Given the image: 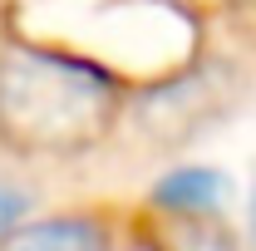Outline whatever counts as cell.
Here are the masks:
<instances>
[{"instance_id":"6da1fadb","label":"cell","mask_w":256,"mask_h":251,"mask_svg":"<svg viewBox=\"0 0 256 251\" xmlns=\"http://www.w3.org/2000/svg\"><path fill=\"white\" fill-rule=\"evenodd\" d=\"M148 202L172 222H202V217H217L232 202V178L217 172V168L188 162V168H172L168 178H158Z\"/></svg>"},{"instance_id":"7a4b0ae2","label":"cell","mask_w":256,"mask_h":251,"mask_svg":"<svg viewBox=\"0 0 256 251\" xmlns=\"http://www.w3.org/2000/svg\"><path fill=\"white\" fill-rule=\"evenodd\" d=\"M0 251H114V232H108V222L98 217H84V212H74V217H44V222H20Z\"/></svg>"},{"instance_id":"3957f363","label":"cell","mask_w":256,"mask_h":251,"mask_svg":"<svg viewBox=\"0 0 256 251\" xmlns=\"http://www.w3.org/2000/svg\"><path fill=\"white\" fill-rule=\"evenodd\" d=\"M25 212H30V192L15 188V182H0V242L25 222Z\"/></svg>"},{"instance_id":"277c9868","label":"cell","mask_w":256,"mask_h":251,"mask_svg":"<svg viewBox=\"0 0 256 251\" xmlns=\"http://www.w3.org/2000/svg\"><path fill=\"white\" fill-rule=\"evenodd\" d=\"M246 251H256V188H252V222H246Z\"/></svg>"}]
</instances>
